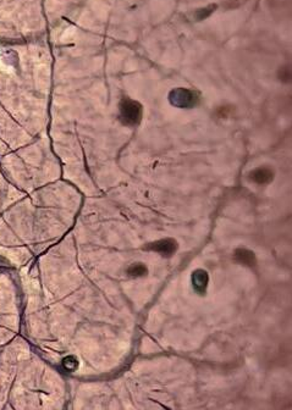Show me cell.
<instances>
[{
	"label": "cell",
	"mask_w": 292,
	"mask_h": 410,
	"mask_svg": "<svg viewBox=\"0 0 292 410\" xmlns=\"http://www.w3.org/2000/svg\"><path fill=\"white\" fill-rule=\"evenodd\" d=\"M142 110L141 104L138 101L132 100L130 98H124L120 102V116L125 125L135 126L140 124L142 119Z\"/></svg>",
	"instance_id": "cell-1"
},
{
	"label": "cell",
	"mask_w": 292,
	"mask_h": 410,
	"mask_svg": "<svg viewBox=\"0 0 292 410\" xmlns=\"http://www.w3.org/2000/svg\"><path fill=\"white\" fill-rule=\"evenodd\" d=\"M197 93L191 89H186V88H177L170 93V101L175 107L181 108V109H188V108H193L194 105L198 104Z\"/></svg>",
	"instance_id": "cell-2"
},
{
	"label": "cell",
	"mask_w": 292,
	"mask_h": 410,
	"mask_svg": "<svg viewBox=\"0 0 292 410\" xmlns=\"http://www.w3.org/2000/svg\"><path fill=\"white\" fill-rule=\"evenodd\" d=\"M151 249L159 253L163 256H170L177 250V243L174 239L170 238L160 239V241L154 242V243L151 244Z\"/></svg>",
	"instance_id": "cell-3"
},
{
	"label": "cell",
	"mask_w": 292,
	"mask_h": 410,
	"mask_svg": "<svg viewBox=\"0 0 292 410\" xmlns=\"http://www.w3.org/2000/svg\"><path fill=\"white\" fill-rule=\"evenodd\" d=\"M249 178H251L252 182H254L257 184H266L273 181L274 172L269 167L262 166L252 170L251 173H249Z\"/></svg>",
	"instance_id": "cell-4"
},
{
	"label": "cell",
	"mask_w": 292,
	"mask_h": 410,
	"mask_svg": "<svg viewBox=\"0 0 292 410\" xmlns=\"http://www.w3.org/2000/svg\"><path fill=\"white\" fill-rule=\"evenodd\" d=\"M235 260L237 263L246 265V266H253L256 264V255H254L253 252H251L249 249H246V248H239V249L235 252Z\"/></svg>",
	"instance_id": "cell-5"
},
{
	"label": "cell",
	"mask_w": 292,
	"mask_h": 410,
	"mask_svg": "<svg viewBox=\"0 0 292 410\" xmlns=\"http://www.w3.org/2000/svg\"><path fill=\"white\" fill-rule=\"evenodd\" d=\"M192 282H193V287L197 292L203 293L207 289V284H208V275L204 270H197L192 275Z\"/></svg>",
	"instance_id": "cell-6"
},
{
	"label": "cell",
	"mask_w": 292,
	"mask_h": 410,
	"mask_svg": "<svg viewBox=\"0 0 292 410\" xmlns=\"http://www.w3.org/2000/svg\"><path fill=\"white\" fill-rule=\"evenodd\" d=\"M127 272H129V275L133 276V277H141V276H144L148 272V269H147V266L144 264L135 263L129 267Z\"/></svg>",
	"instance_id": "cell-7"
},
{
	"label": "cell",
	"mask_w": 292,
	"mask_h": 410,
	"mask_svg": "<svg viewBox=\"0 0 292 410\" xmlns=\"http://www.w3.org/2000/svg\"><path fill=\"white\" fill-rule=\"evenodd\" d=\"M62 366L67 371H75L78 367V360L73 355H70V357H66L62 360Z\"/></svg>",
	"instance_id": "cell-8"
}]
</instances>
